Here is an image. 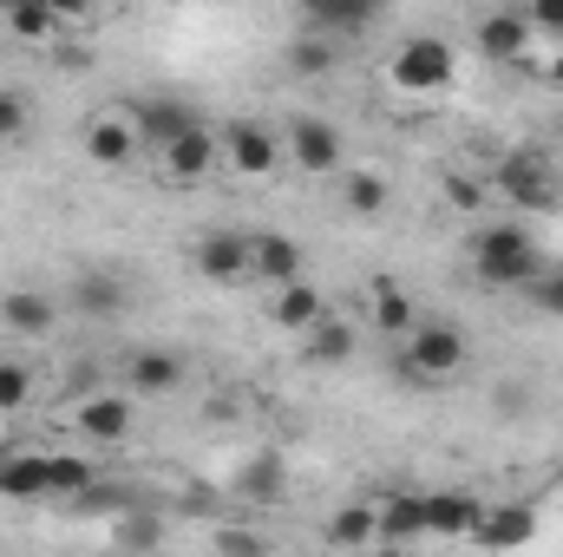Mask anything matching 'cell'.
<instances>
[{
  "label": "cell",
  "mask_w": 563,
  "mask_h": 557,
  "mask_svg": "<svg viewBox=\"0 0 563 557\" xmlns=\"http://www.w3.org/2000/svg\"><path fill=\"white\" fill-rule=\"evenodd\" d=\"M472 263H478V276L492 288H531L538 270H544V250L531 243L525 223H485L472 237Z\"/></svg>",
  "instance_id": "1"
},
{
  "label": "cell",
  "mask_w": 563,
  "mask_h": 557,
  "mask_svg": "<svg viewBox=\"0 0 563 557\" xmlns=\"http://www.w3.org/2000/svg\"><path fill=\"white\" fill-rule=\"evenodd\" d=\"M485 184H492V197H505V204H518V210H558V204H563L558 164H551L544 151H531V144L498 151Z\"/></svg>",
  "instance_id": "2"
},
{
  "label": "cell",
  "mask_w": 563,
  "mask_h": 557,
  "mask_svg": "<svg viewBox=\"0 0 563 557\" xmlns=\"http://www.w3.org/2000/svg\"><path fill=\"white\" fill-rule=\"evenodd\" d=\"M387 79H394L400 92H445V86L459 79V53H452L439 33H407V40L394 46V59H387Z\"/></svg>",
  "instance_id": "3"
},
{
  "label": "cell",
  "mask_w": 563,
  "mask_h": 557,
  "mask_svg": "<svg viewBox=\"0 0 563 557\" xmlns=\"http://www.w3.org/2000/svg\"><path fill=\"white\" fill-rule=\"evenodd\" d=\"M400 361H407L413 381H452L465 368V328H452V321H413Z\"/></svg>",
  "instance_id": "4"
},
{
  "label": "cell",
  "mask_w": 563,
  "mask_h": 557,
  "mask_svg": "<svg viewBox=\"0 0 563 557\" xmlns=\"http://www.w3.org/2000/svg\"><path fill=\"white\" fill-rule=\"evenodd\" d=\"M288 157L308 171V177H341V164H347V144H341V125L334 119H314V112H301V119H288Z\"/></svg>",
  "instance_id": "5"
},
{
  "label": "cell",
  "mask_w": 563,
  "mask_h": 557,
  "mask_svg": "<svg viewBox=\"0 0 563 557\" xmlns=\"http://www.w3.org/2000/svg\"><path fill=\"white\" fill-rule=\"evenodd\" d=\"M217 139H223V157H230V171H243V177H276L282 157H288L282 132H269L263 119H230Z\"/></svg>",
  "instance_id": "6"
},
{
  "label": "cell",
  "mask_w": 563,
  "mask_h": 557,
  "mask_svg": "<svg viewBox=\"0 0 563 557\" xmlns=\"http://www.w3.org/2000/svg\"><path fill=\"white\" fill-rule=\"evenodd\" d=\"M73 426H79V439H92V446H125L132 426H139V407L125 401V387H106V394H86V401H79Z\"/></svg>",
  "instance_id": "7"
},
{
  "label": "cell",
  "mask_w": 563,
  "mask_h": 557,
  "mask_svg": "<svg viewBox=\"0 0 563 557\" xmlns=\"http://www.w3.org/2000/svg\"><path fill=\"white\" fill-rule=\"evenodd\" d=\"M197 276L203 282L256 276V250H250V237H236V230H210V237H197Z\"/></svg>",
  "instance_id": "8"
},
{
  "label": "cell",
  "mask_w": 563,
  "mask_h": 557,
  "mask_svg": "<svg viewBox=\"0 0 563 557\" xmlns=\"http://www.w3.org/2000/svg\"><path fill=\"white\" fill-rule=\"evenodd\" d=\"M86 157H92V164H106V171H125V164L139 157V125H132V106L99 112V119L86 125Z\"/></svg>",
  "instance_id": "9"
},
{
  "label": "cell",
  "mask_w": 563,
  "mask_h": 557,
  "mask_svg": "<svg viewBox=\"0 0 563 557\" xmlns=\"http://www.w3.org/2000/svg\"><path fill=\"white\" fill-rule=\"evenodd\" d=\"M223 157V139L203 125V119H190L177 139L164 144V171L177 177V184H197V177H210V164Z\"/></svg>",
  "instance_id": "10"
},
{
  "label": "cell",
  "mask_w": 563,
  "mask_h": 557,
  "mask_svg": "<svg viewBox=\"0 0 563 557\" xmlns=\"http://www.w3.org/2000/svg\"><path fill=\"white\" fill-rule=\"evenodd\" d=\"M0 499H13V505L46 499V452L40 446H0Z\"/></svg>",
  "instance_id": "11"
},
{
  "label": "cell",
  "mask_w": 563,
  "mask_h": 557,
  "mask_svg": "<svg viewBox=\"0 0 563 557\" xmlns=\"http://www.w3.org/2000/svg\"><path fill=\"white\" fill-rule=\"evenodd\" d=\"M472 538L492 545V551H518V545L538 538V512H531V505H492V512H478Z\"/></svg>",
  "instance_id": "12"
},
{
  "label": "cell",
  "mask_w": 563,
  "mask_h": 557,
  "mask_svg": "<svg viewBox=\"0 0 563 557\" xmlns=\"http://www.w3.org/2000/svg\"><path fill=\"white\" fill-rule=\"evenodd\" d=\"M387 13V0H301V20L321 26V33H367L374 20Z\"/></svg>",
  "instance_id": "13"
},
{
  "label": "cell",
  "mask_w": 563,
  "mask_h": 557,
  "mask_svg": "<svg viewBox=\"0 0 563 557\" xmlns=\"http://www.w3.org/2000/svg\"><path fill=\"white\" fill-rule=\"evenodd\" d=\"M426 505V538H472V525H478V499L472 492H420Z\"/></svg>",
  "instance_id": "14"
},
{
  "label": "cell",
  "mask_w": 563,
  "mask_h": 557,
  "mask_svg": "<svg viewBox=\"0 0 563 557\" xmlns=\"http://www.w3.org/2000/svg\"><path fill=\"white\" fill-rule=\"evenodd\" d=\"M321 308H328V302H321V288H314V282H276V295H269V321H276L282 335H308V328H314V321H321Z\"/></svg>",
  "instance_id": "15"
},
{
  "label": "cell",
  "mask_w": 563,
  "mask_h": 557,
  "mask_svg": "<svg viewBox=\"0 0 563 557\" xmlns=\"http://www.w3.org/2000/svg\"><path fill=\"white\" fill-rule=\"evenodd\" d=\"M426 538V505L413 492H394L374 505V545H420Z\"/></svg>",
  "instance_id": "16"
},
{
  "label": "cell",
  "mask_w": 563,
  "mask_h": 557,
  "mask_svg": "<svg viewBox=\"0 0 563 557\" xmlns=\"http://www.w3.org/2000/svg\"><path fill=\"white\" fill-rule=\"evenodd\" d=\"M190 119H197V112H190L184 99H170V92H151V99H139V106H132L139 144H157V151H164V144L177 139V132H184Z\"/></svg>",
  "instance_id": "17"
},
{
  "label": "cell",
  "mask_w": 563,
  "mask_h": 557,
  "mask_svg": "<svg viewBox=\"0 0 563 557\" xmlns=\"http://www.w3.org/2000/svg\"><path fill=\"white\" fill-rule=\"evenodd\" d=\"M177 381H184V354L177 348H139L125 361V387L132 394H170Z\"/></svg>",
  "instance_id": "18"
},
{
  "label": "cell",
  "mask_w": 563,
  "mask_h": 557,
  "mask_svg": "<svg viewBox=\"0 0 563 557\" xmlns=\"http://www.w3.org/2000/svg\"><path fill=\"white\" fill-rule=\"evenodd\" d=\"M538 40V26L525 13H485L478 20V53L485 59H525V46Z\"/></svg>",
  "instance_id": "19"
},
{
  "label": "cell",
  "mask_w": 563,
  "mask_h": 557,
  "mask_svg": "<svg viewBox=\"0 0 563 557\" xmlns=\"http://www.w3.org/2000/svg\"><path fill=\"white\" fill-rule=\"evenodd\" d=\"M0 321L13 328V335H26V341H40V335H53V321H59V308L40 295V288H13V295H0Z\"/></svg>",
  "instance_id": "20"
},
{
  "label": "cell",
  "mask_w": 563,
  "mask_h": 557,
  "mask_svg": "<svg viewBox=\"0 0 563 557\" xmlns=\"http://www.w3.org/2000/svg\"><path fill=\"white\" fill-rule=\"evenodd\" d=\"M334 59H341V46H334V33H321V26H308V33L288 40V73H295V79H321V73H334Z\"/></svg>",
  "instance_id": "21"
},
{
  "label": "cell",
  "mask_w": 563,
  "mask_h": 557,
  "mask_svg": "<svg viewBox=\"0 0 563 557\" xmlns=\"http://www.w3.org/2000/svg\"><path fill=\"white\" fill-rule=\"evenodd\" d=\"M341 204H347L354 217H387L394 184H387L380 171H347V164H341Z\"/></svg>",
  "instance_id": "22"
},
{
  "label": "cell",
  "mask_w": 563,
  "mask_h": 557,
  "mask_svg": "<svg viewBox=\"0 0 563 557\" xmlns=\"http://www.w3.org/2000/svg\"><path fill=\"white\" fill-rule=\"evenodd\" d=\"M92 492V459L86 452H46V499L79 505Z\"/></svg>",
  "instance_id": "23"
},
{
  "label": "cell",
  "mask_w": 563,
  "mask_h": 557,
  "mask_svg": "<svg viewBox=\"0 0 563 557\" xmlns=\"http://www.w3.org/2000/svg\"><path fill=\"white\" fill-rule=\"evenodd\" d=\"M250 250H256V276L263 282H295L301 276V243H295V237L269 230V237H250Z\"/></svg>",
  "instance_id": "24"
},
{
  "label": "cell",
  "mask_w": 563,
  "mask_h": 557,
  "mask_svg": "<svg viewBox=\"0 0 563 557\" xmlns=\"http://www.w3.org/2000/svg\"><path fill=\"white\" fill-rule=\"evenodd\" d=\"M347 354H354V321H341V315L321 308V321L308 328V361H314V368H334V361H347Z\"/></svg>",
  "instance_id": "25"
},
{
  "label": "cell",
  "mask_w": 563,
  "mask_h": 557,
  "mask_svg": "<svg viewBox=\"0 0 563 557\" xmlns=\"http://www.w3.org/2000/svg\"><path fill=\"white\" fill-rule=\"evenodd\" d=\"M367 295H374V328L394 335V341H407V328H413V295H407L400 282H374Z\"/></svg>",
  "instance_id": "26"
},
{
  "label": "cell",
  "mask_w": 563,
  "mask_h": 557,
  "mask_svg": "<svg viewBox=\"0 0 563 557\" xmlns=\"http://www.w3.org/2000/svg\"><path fill=\"white\" fill-rule=\"evenodd\" d=\"M334 551H361V545H374V505H341L334 518H328V532H321Z\"/></svg>",
  "instance_id": "27"
},
{
  "label": "cell",
  "mask_w": 563,
  "mask_h": 557,
  "mask_svg": "<svg viewBox=\"0 0 563 557\" xmlns=\"http://www.w3.org/2000/svg\"><path fill=\"white\" fill-rule=\"evenodd\" d=\"M0 13H7V33H13V40H26V46L53 40V26H59V13H53L46 0H13V7H0Z\"/></svg>",
  "instance_id": "28"
},
{
  "label": "cell",
  "mask_w": 563,
  "mask_h": 557,
  "mask_svg": "<svg viewBox=\"0 0 563 557\" xmlns=\"http://www.w3.org/2000/svg\"><path fill=\"white\" fill-rule=\"evenodd\" d=\"M132 295H125V282L119 276H79L73 282V308L79 315H119Z\"/></svg>",
  "instance_id": "29"
},
{
  "label": "cell",
  "mask_w": 563,
  "mask_h": 557,
  "mask_svg": "<svg viewBox=\"0 0 563 557\" xmlns=\"http://www.w3.org/2000/svg\"><path fill=\"white\" fill-rule=\"evenodd\" d=\"M282 479H288V466H282V452H256L250 459V472H243V499H276L282 492Z\"/></svg>",
  "instance_id": "30"
},
{
  "label": "cell",
  "mask_w": 563,
  "mask_h": 557,
  "mask_svg": "<svg viewBox=\"0 0 563 557\" xmlns=\"http://www.w3.org/2000/svg\"><path fill=\"white\" fill-rule=\"evenodd\" d=\"M26 125H33V106H26L13 86H0V144H20Z\"/></svg>",
  "instance_id": "31"
},
{
  "label": "cell",
  "mask_w": 563,
  "mask_h": 557,
  "mask_svg": "<svg viewBox=\"0 0 563 557\" xmlns=\"http://www.w3.org/2000/svg\"><path fill=\"white\" fill-rule=\"evenodd\" d=\"M525 295H531V308H538V315H563V263H544L538 282H531Z\"/></svg>",
  "instance_id": "32"
},
{
  "label": "cell",
  "mask_w": 563,
  "mask_h": 557,
  "mask_svg": "<svg viewBox=\"0 0 563 557\" xmlns=\"http://www.w3.org/2000/svg\"><path fill=\"white\" fill-rule=\"evenodd\" d=\"M33 401V374L20 361H0V414H20Z\"/></svg>",
  "instance_id": "33"
},
{
  "label": "cell",
  "mask_w": 563,
  "mask_h": 557,
  "mask_svg": "<svg viewBox=\"0 0 563 557\" xmlns=\"http://www.w3.org/2000/svg\"><path fill=\"white\" fill-rule=\"evenodd\" d=\"M485 197H492V184H478V177H465V171L445 177V204H452V210H485Z\"/></svg>",
  "instance_id": "34"
},
{
  "label": "cell",
  "mask_w": 563,
  "mask_h": 557,
  "mask_svg": "<svg viewBox=\"0 0 563 557\" xmlns=\"http://www.w3.org/2000/svg\"><path fill=\"white\" fill-rule=\"evenodd\" d=\"M119 545H125V551H157V545H164V525H157L151 512H139V518L119 525Z\"/></svg>",
  "instance_id": "35"
},
{
  "label": "cell",
  "mask_w": 563,
  "mask_h": 557,
  "mask_svg": "<svg viewBox=\"0 0 563 557\" xmlns=\"http://www.w3.org/2000/svg\"><path fill=\"white\" fill-rule=\"evenodd\" d=\"M525 20L538 26V33H551L563 46V0H525Z\"/></svg>",
  "instance_id": "36"
},
{
  "label": "cell",
  "mask_w": 563,
  "mask_h": 557,
  "mask_svg": "<svg viewBox=\"0 0 563 557\" xmlns=\"http://www.w3.org/2000/svg\"><path fill=\"white\" fill-rule=\"evenodd\" d=\"M217 545H223V551H263V538H256V532H236V525H223Z\"/></svg>",
  "instance_id": "37"
},
{
  "label": "cell",
  "mask_w": 563,
  "mask_h": 557,
  "mask_svg": "<svg viewBox=\"0 0 563 557\" xmlns=\"http://www.w3.org/2000/svg\"><path fill=\"white\" fill-rule=\"evenodd\" d=\"M46 7H53L59 20H86V13H92V0H46Z\"/></svg>",
  "instance_id": "38"
},
{
  "label": "cell",
  "mask_w": 563,
  "mask_h": 557,
  "mask_svg": "<svg viewBox=\"0 0 563 557\" xmlns=\"http://www.w3.org/2000/svg\"><path fill=\"white\" fill-rule=\"evenodd\" d=\"M544 86H551V92H563V53L551 59V66H544Z\"/></svg>",
  "instance_id": "39"
},
{
  "label": "cell",
  "mask_w": 563,
  "mask_h": 557,
  "mask_svg": "<svg viewBox=\"0 0 563 557\" xmlns=\"http://www.w3.org/2000/svg\"><path fill=\"white\" fill-rule=\"evenodd\" d=\"M0 7H13V0H0Z\"/></svg>",
  "instance_id": "40"
}]
</instances>
